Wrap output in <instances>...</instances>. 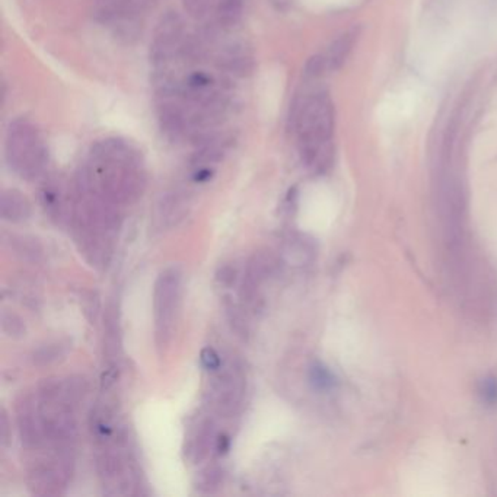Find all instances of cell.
I'll return each instance as SVG.
<instances>
[{
    "label": "cell",
    "instance_id": "1",
    "mask_svg": "<svg viewBox=\"0 0 497 497\" xmlns=\"http://www.w3.org/2000/svg\"><path fill=\"white\" fill-rule=\"evenodd\" d=\"M76 181L118 207L133 204L147 184L143 156L127 140H101L92 146L88 164L79 169Z\"/></svg>",
    "mask_w": 497,
    "mask_h": 497
},
{
    "label": "cell",
    "instance_id": "2",
    "mask_svg": "<svg viewBox=\"0 0 497 497\" xmlns=\"http://www.w3.org/2000/svg\"><path fill=\"white\" fill-rule=\"evenodd\" d=\"M70 228L81 255L96 270L108 267L121 228L120 207L74 181Z\"/></svg>",
    "mask_w": 497,
    "mask_h": 497
},
{
    "label": "cell",
    "instance_id": "3",
    "mask_svg": "<svg viewBox=\"0 0 497 497\" xmlns=\"http://www.w3.org/2000/svg\"><path fill=\"white\" fill-rule=\"evenodd\" d=\"M292 130L302 162L317 171L326 169L332 158L334 105L324 92L310 94L293 108Z\"/></svg>",
    "mask_w": 497,
    "mask_h": 497
},
{
    "label": "cell",
    "instance_id": "4",
    "mask_svg": "<svg viewBox=\"0 0 497 497\" xmlns=\"http://www.w3.org/2000/svg\"><path fill=\"white\" fill-rule=\"evenodd\" d=\"M5 156L10 169L23 180L41 177L48 164V151L41 133L27 118L9 124L5 142Z\"/></svg>",
    "mask_w": 497,
    "mask_h": 497
},
{
    "label": "cell",
    "instance_id": "5",
    "mask_svg": "<svg viewBox=\"0 0 497 497\" xmlns=\"http://www.w3.org/2000/svg\"><path fill=\"white\" fill-rule=\"evenodd\" d=\"M30 452L32 456L27 465V484L31 493L36 496L63 494L73 474L72 446H48Z\"/></svg>",
    "mask_w": 497,
    "mask_h": 497
},
{
    "label": "cell",
    "instance_id": "6",
    "mask_svg": "<svg viewBox=\"0 0 497 497\" xmlns=\"http://www.w3.org/2000/svg\"><path fill=\"white\" fill-rule=\"evenodd\" d=\"M126 439L99 445L96 455V474L105 494L130 496L140 493V471L129 452L124 450Z\"/></svg>",
    "mask_w": 497,
    "mask_h": 497
},
{
    "label": "cell",
    "instance_id": "7",
    "mask_svg": "<svg viewBox=\"0 0 497 497\" xmlns=\"http://www.w3.org/2000/svg\"><path fill=\"white\" fill-rule=\"evenodd\" d=\"M182 296V271L172 266L159 273L154 288L155 344L159 352L169 347L177 330Z\"/></svg>",
    "mask_w": 497,
    "mask_h": 497
},
{
    "label": "cell",
    "instance_id": "8",
    "mask_svg": "<svg viewBox=\"0 0 497 497\" xmlns=\"http://www.w3.org/2000/svg\"><path fill=\"white\" fill-rule=\"evenodd\" d=\"M209 382V404L220 416H232L238 412L245 394V375L242 368L231 362L223 363Z\"/></svg>",
    "mask_w": 497,
    "mask_h": 497
},
{
    "label": "cell",
    "instance_id": "9",
    "mask_svg": "<svg viewBox=\"0 0 497 497\" xmlns=\"http://www.w3.org/2000/svg\"><path fill=\"white\" fill-rule=\"evenodd\" d=\"M275 255L267 251L254 253L245 266L244 279L241 284V299L253 310H260L263 306V295H261V286H263L276 271Z\"/></svg>",
    "mask_w": 497,
    "mask_h": 497
},
{
    "label": "cell",
    "instance_id": "10",
    "mask_svg": "<svg viewBox=\"0 0 497 497\" xmlns=\"http://www.w3.org/2000/svg\"><path fill=\"white\" fill-rule=\"evenodd\" d=\"M184 22L177 12H168L158 22L151 44V60L155 66H165L181 52Z\"/></svg>",
    "mask_w": 497,
    "mask_h": 497
},
{
    "label": "cell",
    "instance_id": "11",
    "mask_svg": "<svg viewBox=\"0 0 497 497\" xmlns=\"http://www.w3.org/2000/svg\"><path fill=\"white\" fill-rule=\"evenodd\" d=\"M40 200L45 215L56 225H63L66 222L70 223L74 203V189L70 191L60 178H48L40 189Z\"/></svg>",
    "mask_w": 497,
    "mask_h": 497
},
{
    "label": "cell",
    "instance_id": "12",
    "mask_svg": "<svg viewBox=\"0 0 497 497\" xmlns=\"http://www.w3.org/2000/svg\"><path fill=\"white\" fill-rule=\"evenodd\" d=\"M190 210L189 194L184 191H173L167 194L158 204L156 220L159 228L171 229L177 226L181 220L185 219Z\"/></svg>",
    "mask_w": 497,
    "mask_h": 497
},
{
    "label": "cell",
    "instance_id": "13",
    "mask_svg": "<svg viewBox=\"0 0 497 497\" xmlns=\"http://www.w3.org/2000/svg\"><path fill=\"white\" fill-rule=\"evenodd\" d=\"M121 357V328L118 309L109 304L104 315V359L111 369H117Z\"/></svg>",
    "mask_w": 497,
    "mask_h": 497
},
{
    "label": "cell",
    "instance_id": "14",
    "mask_svg": "<svg viewBox=\"0 0 497 497\" xmlns=\"http://www.w3.org/2000/svg\"><path fill=\"white\" fill-rule=\"evenodd\" d=\"M219 69L237 78H246L255 69L253 53L242 44H233L222 53Z\"/></svg>",
    "mask_w": 497,
    "mask_h": 497
},
{
    "label": "cell",
    "instance_id": "15",
    "mask_svg": "<svg viewBox=\"0 0 497 497\" xmlns=\"http://www.w3.org/2000/svg\"><path fill=\"white\" fill-rule=\"evenodd\" d=\"M357 36H359L357 28H352L349 31H346L339 36L337 40L330 44L326 53L318 54L324 73L335 72L344 65V61L352 53V50L357 41Z\"/></svg>",
    "mask_w": 497,
    "mask_h": 497
},
{
    "label": "cell",
    "instance_id": "16",
    "mask_svg": "<svg viewBox=\"0 0 497 497\" xmlns=\"http://www.w3.org/2000/svg\"><path fill=\"white\" fill-rule=\"evenodd\" d=\"M160 130L171 142L181 140L189 133V117L185 111L173 103H164L159 108Z\"/></svg>",
    "mask_w": 497,
    "mask_h": 497
},
{
    "label": "cell",
    "instance_id": "17",
    "mask_svg": "<svg viewBox=\"0 0 497 497\" xmlns=\"http://www.w3.org/2000/svg\"><path fill=\"white\" fill-rule=\"evenodd\" d=\"M213 439L215 432L212 423H210L209 420L200 421L191 432L187 439V445H185V454H187V458L193 464L202 463L203 459L207 458L213 446V442H216Z\"/></svg>",
    "mask_w": 497,
    "mask_h": 497
},
{
    "label": "cell",
    "instance_id": "18",
    "mask_svg": "<svg viewBox=\"0 0 497 497\" xmlns=\"http://www.w3.org/2000/svg\"><path fill=\"white\" fill-rule=\"evenodd\" d=\"M32 209L27 197L15 189L3 190L0 197V215L10 223H22L31 218Z\"/></svg>",
    "mask_w": 497,
    "mask_h": 497
},
{
    "label": "cell",
    "instance_id": "19",
    "mask_svg": "<svg viewBox=\"0 0 497 497\" xmlns=\"http://www.w3.org/2000/svg\"><path fill=\"white\" fill-rule=\"evenodd\" d=\"M8 244L15 255H18L23 261H28V263H39L43 258V245L34 237H28V235H14V237H10V241Z\"/></svg>",
    "mask_w": 497,
    "mask_h": 497
},
{
    "label": "cell",
    "instance_id": "20",
    "mask_svg": "<svg viewBox=\"0 0 497 497\" xmlns=\"http://www.w3.org/2000/svg\"><path fill=\"white\" fill-rule=\"evenodd\" d=\"M69 341L65 340H56L48 341L32 353V363L36 366H47L52 365L59 360H63L69 353Z\"/></svg>",
    "mask_w": 497,
    "mask_h": 497
},
{
    "label": "cell",
    "instance_id": "21",
    "mask_svg": "<svg viewBox=\"0 0 497 497\" xmlns=\"http://www.w3.org/2000/svg\"><path fill=\"white\" fill-rule=\"evenodd\" d=\"M244 14L242 0H220L216 8V17L220 27H233Z\"/></svg>",
    "mask_w": 497,
    "mask_h": 497
},
{
    "label": "cell",
    "instance_id": "22",
    "mask_svg": "<svg viewBox=\"0 0 497 497\" xmlns=\"http://www.w3.org/2000/svg\"><path fill=\"white\" fill-rule=\"evenodd\" d=\"M225 309L232 330H235V332H237L240 337L246 339L248 334H250V330H248V321L244 314L245 308H240L233 301H231L229 297H226Z\"/></svg>",
    "mask_w": 497,
    "mask_h": 497
},
{
    "label": "cell",
    "instance_id": "23",
    "mask_svg": "<svg viewBox=\"0 0 497 497\" xmlns=\"http://www.w3.org/2000/svg\"><path fill=\"white\" fill-rule=\"evenodd\" d=\"M2 330L3 332L10 339H22L27 335V326H25V321L15 313H12L9 309L2 310Z\"/></svg>",
    "mask_w": 497,
    "mask_h": 497
},
{
    "label": "cell",
    "instance_id": "24",
    "mask_svg": "<svg viewBox=\"0 0 497 497\" xmlns=\"http://www.w3.org/2000/svg\"><path fill=\"white\" fill-rule=\"evenodd\" d=\"M222 483H223V471L218 467H212L200 473L195 483V489L203 493H213L222 486Z\"/></svg>",
    "mask_w": 497,
    "mask_h": 497
},
{
    "label": "cell",
    "instance_id": "25",
    "mask_svg": "<svg viewBox=\"0 0 497 497\" xmlns=\"http://www.w3.org/2000/svg\"><path fill=\"white\" fill-rule=\"evenodd\" d=\"M309 379H310V383H313L317 390H328L332 387V383H334V378L331 375V372L326 366H322L321 363H317L310 368Z\"/></svg>",
    "mask_w": 497,
    "mask_h": 497
},
{
    "label": "cell",
    "instance_id": "26",
    "mask_svg": "<svg viewBox=\"0 0 497 497\" xmlns=\"http://www.w3.org/2000/svg\"><path fill=\"white\" fill-rule=\"evenodd\" d=\"M216 0H182V5L193 18L200 19L209 14Z\"/></svg>",
    "mask_w": 497,
    "mask_h": 497
},
{
    "label": "cell",
    "instance_id": "27",
    "mask_svg": "<svg viewBox=\"0 0 497 497\" xmlns=\"http://www.w3.org/2000/svg\"><path fill=\"white\" fill-rule=\"evenodd\" d=\"M237 279H238V271L231 264L222 266L216 271V283L223 289L232 288V286L237 283Z\"/></svg>",
    "mask_w": 497,
    "mask_h": 497
},
{
    "label": "cell",
    "instance_id": "28",
    "mask_svg": "<svg viewBox=\"0 0 497 497\" xmlns=\"http://www.w3.org/2000/svg\"><path fill=\"white\" fill-rule=\"evenodd\" d=\"M200 360H202V365L209 372H215L223 365V360L220 359L219 353L215 349H212V347H204L200 353Z\"/></svg>",
    "mask_w": 497,
    "mask_h": 497
},
{
    "label": "cell",
    "instance_id": "29",
    "mask_svg": "<svg viewBox=\"0 0 497 497\" xmlns=\"http://www.w3.org/2000/svg\"><path fill=\"white\" fill-rule=\"evenodd\" d=\"M481 394H483V399L487 403L496 404L497 403V379L489 378L484 381Z\"/></svg>",
    "mask_w": 497,
    "mask_h": 497
},
{
    "label": "cell",
    "instance_id": "30",
    "mask_svg": "<svg viewBox=\"0 0 497 497\" xmlns=\"http://www.w3.org/2000/svg\"><path fill=\"white\" fill-rule=\"evenodd\" d=\"M85 302V314L86 317L89 318V321H95L96 319V315H98V310H99V299L96 293H89L88 296L85 297L83 299Z\"/></svg>",
    "mask_w": 497,
    "mask_h": 497
},
{
    "label": "cell",
    "instance_id": "31",
    "mask_svg": "<svg viewBox=\"0 0 497 497\" xmlns=\"http://www.w3.org/2000/svg\"><path fill=\"white\" fill-rule=\"evenodd\" d=\"M9 419L5 410H2V416H0V441H2V445L6 446L10 438V427H9Z\"/></svg>",
    "mask_w": 497,
    "mask_h": 497
},
{
    "label": "cell",
    "instance_id": "32",
    "mask_svg": "<svg viewBox=\"0 0 497 497\" xmlns=\"http://www.w3.org/2000/svg\"><path fill=\"white\" fill-rule=\"evenodd\" d=\"M229 445H231V442H229L228 436H219L216 439V450H218L219 454L228 452L229 451Z\"/></svg>",
    "mask_w": 497,
    "mask_h": 497
},
{
    "label": "cell",
    "instance_id": "33",
    "mask_svg": "<svg viewBox=\"0 0 497 497\" xmlns=\"http://www.w3.org/2000/svg\"><path fill=\"white\" fill-rule=\"evenodd\" d=\"M268 2L273 8H276L277 10H286L290 5V0H268Z\"/></svg>",
    "mask_w": 497,
    "mask_h": 497
}]
</instances>
